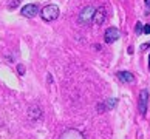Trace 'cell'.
<instances>
[{"mask_svg":"<svg viewBox=\"0 0 150 139\" xmlns=\"http://www.w3.org/2000/svg\"><path fill=\"white\" fill-rule=\"evenodd\" d=\"M62 139H84V136L77 130H68L62 135Z\"/></svg>","mask_w":150,"mask_h":139,"instance_id":"7","label":"cell"},{"mask_svg":"<svg viewBox=\"0 0 150 139\" xmlns=\"http://www.w3.org/2000/svg\"><path fill=\"white\" fill-rule=\"evenodd\" d=\"M135 33H136V34H141V33H144V26H142V23H141V22H138V23H136Z\"/></svg>","mask_w":150,"mask_h":139,"instance_id":"9","label":"cell"},{"mask_svg":"<svg viewBox=\"0 0 150 139\" xmlns=\"http://www.w3.org/2000/svg\"><path fill=\"white\" fill-rule=\"evenodd\" d=\"M147 104H149V90L144 88L141 94H139V100H138V108L141 114H147Z\"/></svg>","mask_w":150,"mask_h":139,"instance_id":"2","label":"cell"},{"mask_svg":"<svg viewBox=\"0 0 150 139\" xmlns=\"http://www.w3.org/2000/svg\"><path fill=\"white\" fill-rule=\"evenodd\" d=\"M19 73H20V74L23 73V67H22V65H19Z\"/></svg>","mask_w":150,"mask_h":139,"instance_id":"14","label":"cell"},{"mask_svg":"<svg viewBox=\"0 0 150 139\" xmlns=\"http://www.w3.org/2000/svg\"><path fill=\"white\" fill-rule=\"evenodd\" d=\"M146 6H147V8H150V0H146Z\"/></svg>","mask_w":150,"mask_h":139,"instance_id":"15","label":"cell"},{"mask_svg":"<svg viewBox=\"0 0 150 139\" xmlns=\"http://www.w3.org/2000/svg\"><path fill=\"white\" fill-rule=\"evenodd\" d=\"M119 36H121L119 29L115 28V26H111V28H107V29H105L104 39H105V42H108V44H111V42H115V40L119 39Z\"/></svg>","mask_w":150,"mask_h":139,"instance_id":"5","label":"cell"},{"mask_svg":"<svg viewBox=\"0 0 150 139\" xmlns=\"http://www.w3.org/2000/svg\"><path fill=\"white\" fill-rule=\"evenodd\" d=\"M37 13H39V5H36V3H28L20 9V14H22L23 17H28V19L36 17Z\"/></svg>","mask_w":150,"mask_h":139,"instance_id":"3","label":"cell"},{"mask_svg":"<svg viewBox=\"0 0 150 139\" xmlns=\"http://www.w3.org/2000/svg\"><path fill=\"white\" fill-rule=\"evenodd\" d=\"M105 15H107L105 8H99V9H96V11H94V15H93L94 23H96V25H102V23L105 22Z\"/></svg>","mask_w":150,"mask_h":139,"instance_id":"6","label":"cell"},{"mask_svg":"<svg viewBox=\"0 0 150 139\" xmlns=\"http://www.w3.org/2000/svg\"><path fill=\"white\" fill-rule=\"evenodd\" d=\"M118 77H119L122 82H133L135 81V76H133L130 71H119L118 73Z\"/></svg>","mask_w":150,"mask_h":139,"instance_id":"8","label":"cell"},{"mask_svg":"<svg viewBox=\"0 0 150 139\" xmlns=\"http://www.w3.org/2000/svg\"><path fill=\"white\" fill-rule=\"evenodd\" d=\"M42 19L46 20V22H51V20H56L59 17V8L56 5H46V6L42 8Z\"/></svg>","mask_w":150,"mask_h":139,"instance_id":"1","label":"cell"},{"mask_svg":"<svg viewBox=\"0 0 150 139\" xmlns=\"http://www.w3.org/2000/svg\"><path fill=\"white\" fill-rule=\"evenodd\" d=\"M19 2H20V0H11V2H9V9L15 8V6L19 5Z\"/></svg>","mask_w":150,"mask_h":139,"instance_id":"11","label":"cell"},{"mask_svg":"<svg viewBox=\"0 0 150 139\" xmlns=\"http://www.w3.org/2000/svg\"><path fill=\"white\" fill-rule=\"evenodd\" d=\"M149 70H150V57H149Z\"/></svg>","mask_w":150,"mask_h":139,"instance_id":"16","label":"cell"},{"mask_svg":"<svg viewBox=\"0 0 150 139\" xmlns=\"http://www.w3.org/2000/svg\"><path fill=\"white\" fill-rule=\"evenodd\" d=\"M93 15H94V8L93 6H85L81 14H79V22L81 23H88L90 20H93Z\"/></svg>","mask_w":150,"mask_h":139,"instance_id":"4","label":"cell"},{"mask_svg":"<svg viewBox=\"0 0 150 139\" xmlns=\"http://www.w3.org/2000/svg\"><path fill=\"white\" fill-rule=\"evenodd\" d=\"M149 46H150V42H149V44H144V45H141V50H147Z\"/></svg>","mask_w":150,"mask_h":139,"instance_id":"13","label":"cell"},{"mask_svg":"<svg viewBox=\"0 0 150 139\" xmlns=\"http://www.w3.org/2000/svg\"><path fill=\"white\" fill-rule=\"evenodd\" d=\"M116 102H118L116 99H108V100L105 102V105H107V108H113V107L116 105Z\"/></svg>","mask_w":150,"mask_h":139,"instance_id":"10","label":"cell"},{"mask_svg":"<svg viewBox=\"0 0 150 139\" xmlns=\"http://www.w3.org/2000/svg\"><path fill=\"white\" fill-rule=\"evenodd\" d=\"M144 33H146V34H150V25H146V26H144Z\"/></svg>","mask_w":150,"mask_h":139,"instance_id":"12","label":"cell"}]
</instances>
